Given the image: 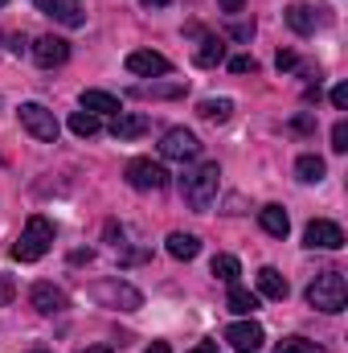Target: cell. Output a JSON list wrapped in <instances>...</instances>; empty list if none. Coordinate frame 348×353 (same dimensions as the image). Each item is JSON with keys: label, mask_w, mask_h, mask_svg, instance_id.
Wrapping results in <instances>:
<instances>
[{"label": "cell", "mask_w": 348, "mask_h": 353, "mask_svg": "<svg viewBox=\"0 0 348 353\" xmlns=\"http://www.w3.org/2000/svg\"><path fill=\"white\" fill-rule=\"evenodd\" d=\"M217 189H221V169L209 161V165H197L193 173L180 176V193H184V201H188V210H209L213 201H217Z\"/></svg>", "instance_id": "1"}, {"label": "cell", "mask_w": 348, "mask_h": 353, "mask_svg": "<svg viewBox=\"0 0 348 353\" xmlns=\"http://www.w3.org/2000/svg\"><path fill=\"white\" fill-rule=\"evenodd\" d=\"M50 247H54V222L41 218V214H33V218L25 222L21 239L12 243V259H17V263H37Z\"/></svg>", "instance_id": "2"}, {"label": "cell", "mask_w": 348, "mask_h": 353, "mask_svg": "<svg viewBox=\"0 0 348 353\" xmlns=\"http://www.w3.org/2000/svg\"><path fill=\"white\" fill-rule=\"evenodd\" d=\"M307 304L316 312H345L348 304V279L340 271H320L307 288Z\"/></svg>", "instance_id": "3"}, {"label": "cell", "mask_w": 348, "mask_h": 353, "mask_svg": "<svg viewBox=\"0 0 348 353\" xmlns=\"http://www.w3.org/2000/svg\"><path fill=\"white\" fill-rule=\"evenodd\" d=\"M90 300L102 304V308H119V312H135V308L144 304V296H140L131 283H123V279H102V283H94V288H90Z\"/></svg>", "instance_id": "4"}, {"label": "cell", "mask_w": 348, "mask_h": 353, "mask_svg": "<svg viewBox=\"0 0 348 353\" xmlns=\"http://www.w3.org/2000/svg\"><path fill=\"white\" fill-rule=\"evenodd\" d=\"M21 128L33 136V140H41V144H54L58 140V132H62V123H58V115L50 111V107H41V103H21Z\"/></svg>", "instance_id": "5"}, {"label": "cell", "mask_w": 348, "mask_h": 353, "mask_svg": "<svg viewBox=\"0 0 348 353\" xmlns=\"http://www.w3.org/2000/svg\"><path fill=\"white\" fill-rule=\"evenodd\" d=\"M127 185H131V189H144V193H160V189L168 185V173H164V165H156V161H148V157H135V161L127 165Z\"/></svg>", "instance_id": "6"}, {"label": "cell", "mask_w": 348, "mask_h": 353, "mask_svg": "<svg viewBox=\"0 0 348 353\" xmlns=\"http://www.w3.org/2000/svg\"><path fill=\"white\" fill-rule=\"evenodd\" d=\"M197 152H201V140L188 128H168L164 140H160V157L164 161H197Z\"/></svg>", "instance_id": "7"}, {"label": "cell", "mask_w": 348, "mask_h": 353, "mask_svg": "<svg viewBox=\"0 0 348 353\" xmlns=\"http://www.w3.org/2000/svg\"><path fill=\"white\" fill-rule=\"evenodd\" d=\"M303 247H312V251H340L345 247V230L336 222H328V218H316L303 230Z\"/></svg>", "instance_id": "8"}, {"label": "cell", "mask_w": 348, "mask_h": 353, "mask_svg": "<svg viewBox=\"0 0 348 353\" xmlns=\"http://www.w3.org/2000/svg\"><path fill=\"white\" fill-rule=\"evenodd\" d=\"M66 58H70V41H66V37L45 33V37L33 41V62H37L41 70H54V66H62Z\"/></svg>", "instance_id": "9"}, {"label": "cell", "mask_w": 348, "mask_h": 353, "mask_svg": "<svg viewBox=\"0 0 348 353\" xmlns=\"http://www.w3.org/2000/svg\"><path fill=\"white\" fill-rule=\"evenodd\" d=\"M226 341H230L238 353H254V350H262L266 333H262L259 321H234V325L226 329Z\"/></svg>", "instance_id": "10"}, {"label": "cell", "mask_w": 348, "mask_h": 353, "mask_svg": "<svg viewBox=\"0 0 348 353\" xmlns=\"http://www.w3.org/2000/svg\"><path fill=\"white\" fill-rule=\"evenodd\" d=\"M127 70L140 74V79H160V74L173 70V62L156 50H135V54H127Z\"/></svg>", "instance_id": "11"}, {"label": "cell", "mask_w": 348, "mask_h": 353, "mask_svg": "<svg viewBox=\"0 0 348 353\" xmlns=\"http://www.w3.org/2000/svg\"><path fill=\"white\" fill-rule=\"evenodd\" d=\"M324 21H328V17H324L320 4H291V8H287V25H291L299 37H312Z\"/></svg>", "instance_id": "12"}, {"label": "cell", "mask_w": 348, "mask_h": 353, "mask_svg": "<svg viewBox=\"0 0 348 353\" xmlns=\"http://www.w3.org/2000/svg\"><path fill=\"white\" fill-rule=\"evenodd\" d=\"M29 304H33L41 316H54V312H62V308H66V292H62V288H54V283H33Z\"/></svg>", "instance_id": "13"}, {"label": "cell", "mask_w": 348, "mask_h": 353, "mask_svg": "<svg viewBox=\"0 0 348 353\" xmlns=\"http://www.w3.org/2000/svg\"><path fill=\"white\" fill-rule=\"evenodd\" d=\"M45 17H54V21H62V25H70V29H78L87 17H83V4L78 0H33Z\"/></svg>", "instance_id": "14"}, {"label": "cell", "mask_w": 348, "mask_h": 353, "mask_svg": "<svg viewBox=\"0 0 348 353\" xmlns=\"http://www.w3.org/2000/svg\"><path fill=\"white\" fill-rule=\"evenodd\" d=\"M144 132H148V115H135V111H131V115L119 111L115 123H111V136H115V140H140Z\"/></svg>", "instance_id": "15"}, {"label": "cell", "mask_w": 348, "mask_h": 353, "mask_svg": "<svg viewBox=\"0 0 348 353\" xmlns=\"http://www.w3.org/2000/svg\"><path fill=\"white\" fill-rule=\"evenodd\" d=\"M259 226L270 234V239H287L291 218H287V210H283V205H262V210H259Z\"/></svg>", "instance_id": "16"}, {"label": "cell", "mask_w": 348, "mask_h": 353, "mask_svg": "<svg viewBox=\"0 0 348 353\" xmlns=\"http://www.w3.org/2000/svg\"><path fill=\"white\" fill-rule=\"evenodd\" d=\"M221 58H226V41L213 37V33H205V37L197 41V50H193V62H197V66H217Z\"/></svg>", "instance_id": "17"}, {"label": "cell", "mask_w": 348, "mask_h": 353, "mask_svg": "<svg viewBox=\"0 0 348 353\" xmlns=\"http://www.w3.org/2000/svg\"><path fill=\"white\" fill-rule=\"evenodd\" d=\"M83 111H90V115H119L123 107H119V99L107 94V90H83Z\"/></svg>", "instance_id": "18"}, {"label": "cell", "mask_w": 348, "mask_h": 353, "mask_svg": "<svg viewBox=\"0 0 348 353\" xmlns=\"http://www.w3.org/2000/svg\"><path fill=\"white\" fill-rule=\"evenodd\" d=\"M287 275H279L274 267H262L259 271V296H266V300H287Z\"/></svg>", "instance_id": "19"}, {"label": "cell", "mask_w": 348, "mask_h": 353, "mask_svg": "<svg viewBox=\"0 0 348 353\" xmlns=\"http://www.w3.org/2000/svg\"><path fill=\"white\" fill-rule=\"evenodd\" d=\"M168 255L173 259H197L201 255V239L197 234H184V230H173L168 234Z\"/></svg>", "instance_id": "20"}, {"label": "cell", "mask_w": 348, "mask_h": 353, "mask_svg": "<svg viewBox=\"0 0 348 353\" xmlns=\"http://www.w3.org/2000/svg\"><path fill=\"white\" fill-rule=\"evenodd\" d=\"M135 99H180L184 94V83H140L131 87Z\"/></svg>", "instance_id": "21"}, {"label": "cell", "mask_w": 348, "mask_h": 353, "mask_svg": "<svg viewBox=\"0 0 348 353\" xmlns=\"http://www.w3.org/2000/svg\"><path fill=\"white\" fill-rule=\"evenodd\" d=\"M197 115L209 119V123H226L234 115V103L230 99H205V103H197Z\"/></svg>", "instance_id": "22"}, {"label": "cell", "mask_w": 348, "mask_h": 353, "mask_svg": "<svg viewBox=\"0 0 348 353\" xmlns=\"http://www.w3.org/2000/svg\"><path fill=\"white\" fill-rule=\"evenodd\" d=\"M226 308L238 312V316H250V312L259 308V296L246 292V288H238V283H230V300H226Z\"/></svg>", "instance_id": "23"}, {"label": "cell", "mask_w": 348, "mask_h": 353, "mask_svg": "<svg viewBox=\"0 0 348 353\" xmlns=\"http://www.w3.org/2000/svg\"><path fill=\"white\" fill-rule=\"evenodd\" d=\"M324 173H328V165H324V157H299L295 161V176L299 181H307V185H316V181H324Z\"/></svg>", "instance_id": "24"}, {"label": "cell", "mask_w": 348, "mask_h": 353, "mask_svg": "<svg viewBox=\"0 0 348 353\" xmlns=\"http://www.w3.org/2000/svg\"><path fill=\"white\" fill-rule=\"evenodd\" d=\"M209 271H213V275H217L221 283H238V275H242V263H238L234 255H213Z\"/></svg>", "instance_id": "25"}, {"label": "cell", "mask_w": 348, "mask_h": 353, "mask_svg": "<svg viewBox=\"0 0 348 353\" xmlns=\"http://www.w3.org/2000/svg\"><path fill=\"white\" fill-rule=\"evenodd\" d=\"M98 128H102V123H98V115H90V111H74V115H70V132L83 136V140L98 136Z\"/></svg>", "instance_id": "26"}, {"label": "cell", "mask_w": 348, "mask_h": 353, "mask_svg": "<svg viewBox=\"0 0 348 353\" xmlns=\"http://www.w3.org/2000/svg\"><path fill=\"white\" fill-rule=\"evenodd\" d=\"M274 353H324V345H316L307 337H287V341L274 345Z\"/></svg>", "instance_id": "27"}, {"label": "cell", "mask_w": 348, "mask_h": 353, "mask_svg": "<svg viewBox=\"0 0 348 353\" xmlns=\"http://www.w3.org/2000/svg\"><path fill=\"white\" fill-rule=\"evenodd\" d=\"M230 70H234V74H254V70H259V62H254L250 54H238V58L230 62Z\"/></svg>", "instance_id": "28"}, {"label": "cell", "mask_w": 348, "mask_h": 353, "mask_svg": "<svg viewBox=\"0 0 348 353\" xmlns=\"http://www.w3.org/2000/svg\"><path fill=\"white\" fill-rule=\"evenodd\" d=\"M332 148H336V152H348V123L345 119L332 128Z\"/></svg>", "instance_id": "29"}, {"label": "cell", "mask_w": 348, "mask_h": 353, "mask_svg": "<svg viewBox=\"0 0 348 353\" xmlns=\"http://www.w3.org/2000/svg\"><path fill=\"white\" fill-rule=\"evenodd\" d=\"M332 107H336V111H348V87H345V83H336V87H332Z\"/></svg>", "instance_id": "30"}, {"label": "cell", "mask_w": 348, "mask_h": 353, "mask_svg": "<svg viewBox=\"0 0 348 353\" xmlns=\"http://www.w3.org/2000/svg\"><path fill=\"white\" fill-rule=\"evenodd\" d=\"M12 296H17L12 279H8V275H0V308H4V304H12Z\"/></svg>", "instance_id": "31"}, {"label": "cell", "mask_w": 348, "mask_h": 353, "mask_svg": "<svg viewBox=\"0 0 348 353\" xmlns=\"http://www.w3.org/2000/svg\"><path fill=\"white\" fill-rule=\"evenodd\" d=\"M295 62H299V58H295L291 50H283V54L274 58V66H279V70H295Z\"/></svg>", "instance_id": "32"}, {"label": "cell", "mask_w": 348, "mask_h": 353, "mask_svg": "<svg viewBox=\"0 0 348 353\" xmlns=\"http://www.w3.org/2000/svg\"><path fill=\"white\" fill-rule=\"evenodd\" d=\"M242 4H246V0H217L221 12H242Z\"/></svg>", "instance_id": "33"}, {"label": "cell", "mask_w": 348, "mask_h": 353, "mask_svg": "<svg viewBox=\"0 0 348 353\" xmlns=\"http://www.w3.org/2000/svg\"><path fill=\"white\" fill-rule=\"evenodd\" d=\"M291 128H295V132H307V128H312V115H299V119H295Z\"/></svg>", "instance_id": "34"}, {"label": "cell", "mask_w": 348, "mask_h": 353, "mask_svg": "<svg viewBox=\"0 0 348 353\" xmlns=\"http://www.w3.org/2000/svg\"><path fill=\"white\" fill-rule=\"evenodd\" d=\"M148 353H173V350H168V341H152V345H148Z\"/></svg>", "instance_id": "35"}, {"label": "cell", "mask_w": 348, "mask_h": 353, "mask_svg": "<svg viewBox=\"0 0 348 353\" xmlns=\"http://www.w3.org/2000/svg\"><path fill=\"white\" fill-rule=\"evenodd\" d=\"M188 353H217V345H213V341H201L197 350H188Z\"/></svg>", "instance_id": "36"}, {"label": "cell", "mask_w": 348, "mask_h": 353, "mask_svg": "<svg viewBox=\"0 0 348 353\" xmlns=\"http://www.w3.org/2000/svg\"><path fill=\"white\" fill-rule=\"evenodd\" d=\"M140 4H148V8H164L168 0H140Z\"/></svg>", "instance_id": "37"}, {"label": "cell", "mask_w": 348, "mask_h": 353, "mask_svg": "<svg viewBox=\"0 0 348 353\" xmlns=\"http://www.w3.org/2000/svg\"><path fill=\"white\" fill-rule=\"evenodd\" d=\"M83 353H111L107 345H90V350H83Z\"/></svg>", "instance_id": "38"}, {"label": "cell", "mask_w": 348, "mask_h": 353, "mask_svg": "<svg viewBox=\"0 0 348 353\" xmlns=\"http://www.w3.org/2000/svg\"><path fill=\"white\" fill-rule=\"evenodd\" d=\"M4 4H8V0H0V8H4Z\"/></svg>", "instance_id": "39"}, {"label": "cell", "mask_w": 348, "mask_h": 353, "mask_svg": "<svg viewBox=\"0 0 348 353\" xmlns=\"http://www.w3.org/2000/svg\"><path fill=\"white\" fill-rule=\"evenodd\" d=\"M33 353H41V350H33Z\"/></svg>", "instance_id": "40"}]
</instances>
